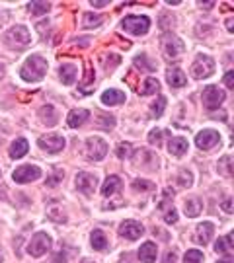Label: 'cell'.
I'll use <instances>...</instances> for the list:
<instances>
[{
    "mask_svg": "<svg viewBox=\"0 0 234 263\" xmlns=\"http://www.w3.org/2000/svg\"><path fill=\"white\" fill-rule=\"evenodd\" d=\"M37 144H39L41 150H47L51 154H57V152H61L65 148V139L61 135H45V137H41V139L37 140Z\"/></svg>",
    "mask_w": 234,
    "mask_h": 263,
    "instance_id": "cell-11",
    "label": "cell"
},
{
    "mask_svg": "<svg viewBox=\"0 0 234 263\" xmlns=\"http://www.w3.org/2000/svg\"><path fill=\"white\" fill-rule=\"evenodd\" d=\"M51 263H67V255L63 253V251H59V253H55Z\"/></svg>",
    "mask_w": 234,
    "mask_h": 263,
    "instance_id": "cell-46",
    "label": "cell"
},
{
    "mask_svg": "<svg viewBox=\"0 0 234 263\" xmlns=\"http://www.w3.org/2000/svg\"><path fill=\"white\" fill-rule=\"evenodd\" d=\"M176 261H178V251H176V249H170V251L164 255L162 263H176Z\"/></svg>",
    "mask_w": 234,
    "mask_h": 263,
    "instance_id": "cell-44",
    "label": "cell"
},
{
    "mask_svg": "<svg viewBox=\"0 0 234 263\" xmlns=\"http://www.w3.org/2000/svg\"><path fill=\"white\" fill-rule=\"evenodd\" d=\"M59 76H61V82H63V84L71 86V84H74V82H76L78 69H76L74 65H63V67L59 69Z\"/></svg>",
    "mask_w": 234,
    "mask_h": 263,
    "instance_id": "cell-19",
    "label": "cell"
},
{
    "mask_svg": "<svg viewBox=\"0 0 234 263\" xmlns=\"http://www.w3.org/2000/svg\"><path fill=\"white\" fill-rule=\"evenodd\" d=\"M74 181H76L78 191H82L84 195H92L96 191V185H98V177L94 174H88V172H80Z\"/></svg>",
    "mask_w": 234,
    "mask_h": 263,
    "instance_id": "cell-13",
    "label": "cell"
},
{
    "mask_svg": "<svg viewBox=\"0 0 234 263\" xmlns=\"http://www.w3.org/2000/svg\"><path fill=\"white\" fill-rule=\"evenodd\" d=\"M218 172L224 177H232V156H222L218 160Z\"/></svg>",
    "mask_w": 234,
    "mask_h": 263,
    "instance_id": "cell-29",
    "label": "cell"
},
{
    "mask_svg": "<svg viewBox=\"0 0 234 263\" xmlns=\"http://www.w3.org/2000/svg\"><path fill=\"white\" fill-rule=\"evenodd\" d=\"M135 65H137L139 69L148 70V72H154V70H156V65H154V63H150V59H148L144 53H141V55H137V57H135Z\"/></svg>",
    "mask_w": 234,
    "mask_h": 263,
    "instance_id": "cell-30",
    "label": "cell"
},
{
    "mask_svg": "<svg viewBox=\"0 0 234 263\" xmlns=\"http://www.w3.org/2000/svg\"><path fill=\"white\" fill-rule=\"evenodd\" d=\"M123 102H125V94L119 92V90H115V88L106 90V92L102 94V104L106 105H117V104H123Z\"/></svg>",
    "mask_w": 234,
    "mask_h": 263,
    "instance_id": "cell-20",
    "label": "cell"
},
{
    "mask_svg": "<svg viewBox=\"0 0 234 263\" xmlns=\"http://www.w3.org/2000/svg\"><path fill=\"white\" fill-rule=\"evenodd\" d=\"M30 41H32V35L24 26H16L4 34V43L12 49H26L30 45Z\"/></svg>",
    "mask_w": 234,
    "mask_h": 263,
    "instance_id": "cell-2",
    "label": "cell"
},
{
    "mask_svg": "<svg viewBox=\"0 0 234 263\" xmlns=\"http://www.w3.org/2000/svg\"><path fill=\"white\" fill-rule=\"evenodd\" d=\"M86 154L94 162L104 160L106 154H108V142L104 139H100V137H90L86 140Z\"/></svg>",
    "mask_w": 234,
    "mask_h": 263,
    "instance_id": "cell-7",
    "label": "cell"
},
{
    "mask_svg": "<svg viewBox=\"0 0 234 263\" xmlns=\"http://www.w3.org/2000/svg\"><path fill=\"white\" fill-rule=\"evenodd\" d=\"M226 28H228V32H234V20L232 18H228V20H226Z\"/></svg>",
    "mask_w": 234,
    "mask_h": 263,
    "instance_id": "cell-48",
    "label": "cell"
},
{
    "mask_svg": "<svg viewBox=\"0 0 234 263\" xmlns=\"http://www.w3.org/2000/svg\"><path fill=\"white\" fill-rule=\"evenodd\" d=\"M148 142L160 146V144H162V131H158V129H156V131H150V133H148Z\"/></svg>",
    "mask_w": 234,
    "mask_h": 263,
    "instance_id": "cell-41",
    "label": "cell"
},
{
    "mask_svg": "<svg viewBox=\"0 0 234 263\" xmlns=\"http://www.w3.org/2000/svg\"><path fill=\"white\" fill-rule=\"evenodd\" d=\"M4 22H6V14H4V12H0V26H2Z\"/></svg>",
    "mask_w": 234,
    "mask_h": 263,
    "instance_id": "cell-51",
    "label": "cell"
},
{
    "mask_svg": "<svg viewBox=\"0 0 234 263\" xmlns=\"http://www.w3.org/2000/svg\"><path fill=\"white\" fill-rule=\"evenodd\" d=\"M183 210H185V214L187 216H199V212L203 210V205H201V201L199 199H187L185 201V205H183Z\"/></svg>",
    "mask_w": 234,
    "mask_h": 263,
    "instance_id": "cell-27",
    "label": "cell"
},
{
    "mask_svg": "<svg viewBox=\"0 0 234 263\" xmlns=\"http://www.w3.org/2000/svg\"><path fill=\"white\" fill-rule=\"evenodd\" d=\"M131 150H133V148H131V144H129V142H121V144L117 146L115 154H117L119 158H129L131 156Z\"/></svg>",
    "mask_w": 234,
    "mask_h": 263,
    "instance_id": "cell-40",
    "label": "cell"
},
{
    "mask_svg": "<svg viewBox=\"0 0 234 263\" xmlns=\"http://www.w3.org/2000/svg\"><path fill=\"white\" fill-rule=\"evenodd\" d=\"M121 189V177L119 175H109L108 179L102 185V195L104 197H111L113 193H117Z\"/></svg>",
    "mask_w": 234,
    "mask_h": 263,
    "instance_id": "cell-21",
    "label": "cell"
},
{
    "mask_svg": "<svg viewBox=\"0 0 234 263\" xmlns=\"http://www.w3.org/2000/svg\"><path fill=\"white\" fill-rule=\"evenodd\" d=\"M28 150H30V144H28V140L26 139H16L12 142V146H10V156L12 158H22L28 154Z\"/></svg>",
    "mask_w": 234,
    "mask_h": 263,
    "instance_id": "cell-25",
    "label": "cell"
},
{
    "mask_svg": "<svg viewBox=\"0 0 234 263\" xmlns=\"http://www.w3.org/2000/svg\"><path fill=\"white\" fill-rule=\"evenodd\" d=\"M133 158V164L137 166V168H143L146 172H156V168H158V158L156 154H152L150 150H146V148H139L135 154H131Z\"/></svg>",
    "mask_w": 234,
    "mask_h": 263,
    "instance_id": "cell-5",
    "label": "cell"
},
{
    "mask_svg": "<svg viewBox=\"0 0 234 263\" xmlns=\"http://www.w3.org/2000/svg\"><path fill=\"white\" fill-rule=\"evenodd\" d=\"M28 8H30V12H32L34 16H43V14L49 12L51 4H49V2H32Z\"/></svg>",
    "mask_w": 234,
    "mask_h": 263,
    "instance_id": "cell-31",
    "label": "cell"
},
{
    "mask_svg": "<svg viewBox=\"0 0 234 263\" xmlns=\"http://www.w3.org/2000/svg\"><path fill=\"white\" fill-rule=\"evenodd\" d=\"M215 251L216 253H222V255H232L234 251V236L232 234H226V236H222V238H218L215 244Z\"/></svg>",
    "mask_w": 234,
    "mask_h": 263,
    "instance_id": "cell-17",
    "label": "cell"
},
{
    "mask_svg": "<svg viewBox=\"0 0 234 263\" xmlns=\"http://www.w3.org/2000/svg\"><path fill=\"white\" fill-rule=\"evenodd\" d=\"M183 263H203V253L199 249H189L183 257Z\"/></svg>",
    "mask_w": 234,
    "mask_h": 263,
    "instance_id": "cell-37",
    "label": "cell"
},
{
    "mask_svg": "<svg viewBox=\"0 0 234 263\" xmlns=\"http://www.w3.org/2000/svg\"><path fill=\"white\" fill-rule=\"evenodd\" d=\"M224 84H226V88H230V90L234 88V72L232 70H228V72L224 74Z\"/></svg>",
    "mask_w": 234,
    "mask_h": 263,
    "instance_id": "cell-45",
    "label": "cell"
},
{
    "mask_svg": "<svg viewBox=\"0 0 234 263\" xmlns=\"http://www.w3.org/2000/svg\"><path fill=\"white\" fill-rule=\"evenodd\" d=\"M51 236L45 234V232H37L36 236L32 238V242L28 244V253L34 255V257H41L45 255L49 249H51Z\"/></svg>",
    "mask_w": 234,
    "mask_h": 263,
    "instance_id": "cell-4",
    "label": "cell"
},
{
    "mask_svg": "<svg viewBox=\"0 0 234 263\" xmlns=\"http://www.w3.org/2000/svg\"><path fill=\"white\" fill-rule=\"evenodd\" d=\"M150 107H152V109H150V115H152V117H160L164 113V107H166V98H164V96H158L156 102L150 105Z\"/></svg>",
    "mask_w": 234,
    "mask_h": 263,
    "instance_id": "cell-35",
    "label": "cell"
},
{
    "mask_svg": "<svg viewBox=\"0 0 234 263\" xmlns=\"http://www.w3.org/2000/svg\"><path fill=\"white\" fill-rule=\"evenodd\" d=\"M191 183H193V175H191V172L180 170V174H178V185H180V187H189Z\"/></svg>",
    "mask_w": 234,
    "mask_h": 263,
    "instance_id": "cell-36",
    "label": "cell"
},
{
    "mask_svg": "<svg viewBox=\"0 0 234 263\" xmlns=\"http://www.w3.org/2000/svg\"><path fill=\"white\" fill-rule=\"evenodd\" d=\"M98 127L100 129H106V131H111L115 127V117L113 115H108V113H100L98 115Z\"/></svg>",
    "mask_w": 234,
    "mask_h": 263,
    "instance_id": "cell-32",
    "label": "cell"
},
{
    "mask_svg": "<svg viewBox=\"0 0 234 263\" xmlns=\"http://www.w3.org/2000/svg\"><path fill=\"white\" fill-rule=\"evenodd\" d=\"M168 150H170V154H174V156H183L185 152H187V140L181 139V137H174V139L170 140V144H168Z\"/></svg>",
    "mask_w": 234,
    "mask_h": 263,
    "instance_id": "cell-24",
    "label": "cell"
},
{
    "mask_svg": "<svg viewBox=\"0 0 234 263\" xmlns=\"http://www.w3.org/2000/svg\"><path fill=\"white\" fill-rule=\"evenodd\" d=\"M45 72H47V61L39 55H32L20 69V76L26 82H39L45 76Z\"/></svg>",
    "mask_w": 234,
    "mask_h": 263,
    "instance_id": "cell-1",
    "label": "cell"
},
{
    "mask_svg": "<svg viewBox=\"0 0 234 263\" xmlns=\"http://www.w3.org/2000/svg\"><path fill=\"white\" fill-rule=\"evenodd\" d=\"M39 119L51 127V125L59 121V113H57V109L53 105H43V107H39Z\"/></svg>",
    "mask_w": 234,
    "mask_h": 263,
    "instance_id": "cell-23",
    "label": "cell"
},
{
    "mask_svg": "<svg viewBox=\"0 0 234 263\" xmlns=\"http://www.w3.org/2000/svg\"><path fill=\"white\" fill-rule=\"evenodd\" d=\"M150 28V20L146 16H127L121 22V30L129 35H144Z\"/></svg>",
    "mask_w": 234,
    "mask_h": 263,
    "instance_id": "cell-3",
    "label": "cell"
},
{
    "mask_svg": "<svg viewBox=\"0 0 234 263\" xmlns=\"http://www.w3.org/2000/svg\"><path fill=\"white\" fill-rule=\"evenodd\" d=\"M152 189H154V183L148 181V179H135V181H133V191L146 193V191H152Z\"/></svg>",
    "mask_w": 234,
    "mask_h": 263,
    "instance_id": "cell-33",
    "label": "cell"
},
{
    "mask_svg": "<svg viewBox=\"0 0 234 263\" xmlns=\"http://www.w3.org/2000/svg\"><path fill=\"white\" fill-rule=\"evenodd\" d=\"M63 177H65V172H63V170H55L53 174L47 177L45 185H49V187H55V185H57V183H59V181H61Z\"/></svg>",
    "mask_w": 234,
    "mask_h": 263,
    "instance_id": "cell-38",
    "label": "cell"
},
{
    "mask_svg": "<svg viewBox=\"0 0 234 263\" xmlns=\"http://www.w3.org/2000/svg\"><path fill=\"white\" fill-rule=\"evenodd\" d=\"M119 234L127 238V240H139L144 234V228L141 222L137 220H125L121 226H119Z\"/></svg>",
    "mask_w": 234,
    "mask_h": 263,
    "instance_id": "cell-14",
    "label": "cell"
},
{
    "mask_svg": "<svg viewBox=\"0 0 234 263\" xmlns=\"http://www.w3.org/2000/svg\"><path fill=\"white\" fill-rule=\"evenodd\" d=\"M201 98H203V105H205L209 111H213V109H216L218 105L226 100V94L218 86H207L203 90V96H201Z\"/></svg>",
    "mask_w": 234,
    "mask_h": 263,
    "instance_id": "cell-8",
    "label": "cell"
},
{
    "mask_svg": "<svg viewBox=\"0 0 234 263\" xmlns=\"http://www.w3.org/2000/svg\"><path fill=\"white\" fill-rule=\"evenodd\" d=\"M162 49L166 57L178 59V57L183 55V51H185V45H183V41H181L180 37H176V35L172 34H166L162 37Z\"/></svg>",
    "mask_w": 234,
    "mask_h": 263,
    "instance_id": "cell-9",
    "label": "cell"
},
{
    "mask_svg": "<svg viewBox=\"0 0 234 263\" xmlns=\"http://www.w3.org/2000/svg\"><path fill=\"white\" fill-rule=\"evenodd\" d=\"M158 90H160V82H158L156 78H146L139 94H143V96H150V94H156Z\"/></svg>",
    "mask_w": 234,
    "mask_h": 263,
    "instance_id": "cell-28",
    "label": "cell"
},
{
    "mask_svg": "<svg viewBox=\"0 0 234 263\" xmlns=\"http://www.w3.org/2000/svg\"><path fill=\"white\" fill-rule=\"evenodd\" d=\"M90 242H92V247L98 249V251H102V249L108 247V238H106V234H104L102 230H94V232H92Z\"/></svg>",
    "mask_w": 234,
    "mask_h": 263,
    "instance_id": "cell-26",
    "label": "cell"
},
{
    "mask_svg": "<svg viewBox=\"0 0 234 263\" xmlns=\"http://www.w3.org/2000/svg\"><path fill=\"white\" fill-rule=\"evenodd\" d=\"M218 142H220V135L216 131H213V129L201 131L197 135V139H195V144L201 150H211V148H215Z\"/></svg>",
    "mask_w": 234,
    "mask_h": 263,
    "instance_id": "cell-12",
    "label": "cell"
},
{
    "mask_svg": "<svg viewBox=\"0 0 234 263\" xmlns=\"http://www.w3.org/2000/svg\"><path fill=\"white\" fill-rule=\"evenodd\" d=\"M14 181L18 183H30V181H36L41 177V170L37 166H32V164H26V166H20L16 168V172L12 174Z\"/></svg>",
    "mask_w": 234,
    "mask_h": 263,
    "instance_id": "cell-10",
    "label": "cell"
},
{
    "mask_svg": "<svg viewBox=\"0 0 234 263\" xmlns=\"http://www.w3.org/2000/svg\"><path fill=\"white\" fill-rule=\"evenodd\" d=\"M102 22H104V18L98 16V14H84V22H82V26H84L86 30H90V28H98Z\"/></svg>",
    "mask_w": 234,
    "mask_h": 263,
    "instance_id": "cell-34",
    "label": "cell"
},
{
    "mask_svg": "<svg viewBox=\"0 0 234 263\" xmlns=\"http://www.w3.org/2000/svg\"><path fill=\"white\" fill-rule=\"evenodd\" d=\"M82 263H94V261H90V259H82Z\"/></svg>",
    "mask_w": 234,
    "mask_h": 263,
    "instance_id": "cell-55",
    "label": "cell"
},
{
    "mask_svg": "<svg viewBox=\"0 0 234 263\" xmlns=\"http://www.w3.org/2000/svg\"><path fill=\"white\" fill-rule=\"evenodd\" d=\"M49 218H51V220H57V222H65V220H67L65 212H61V209H59V207L49 209Z\"/></svg>",
    "mask_w": 234,
    "mask_h": 263,
    "instance_id": "cell-42",
    "label": "cell"
},
{
    "mask_svg": "<svg viewBox=\"0 0 234 263\" xmlns=\"http://www.w3.org/2000/svg\"><path fill=\"white\" fill-rule=\"evenodd\" d=\"M213 234H215V226H213L211 222H201V224H197V228H195L193 242L199 245H207L211 242Z\"/></svg>",
    "mask_w": 234,
    "mask_h": 263,
    "instance_id": "cell-15",
    "label": "cell"
},
{
    "mask_svg": "<svg viewBox=\"0 0 234 263\" xmlns=\"http://www.w3.org/2000/svg\"><path fill=\"white\" fill-rule=\"evenodd\" d=\"M88 117H90L88 109H72L69 113V117H67V123H69V127L76 129V127H80V125H84L88 121Z\"/></svg>",
    "mask_w": 234,
    "mask_h": 263,
    "instance_id": "cell-18",
    "label": "cell"
},
{
    "mask_svg": "<svg viewBox=\"0 0 234 263\" xmlns=\"http://www.w3.org/2000/svg\"><path fill=\"white\" fill-rule=\"evenodd\" d=\"M156 255H158V247L152 242H144L139 249V259L143 263H154L156 261Z\"/></svg>",
    "mask_w": 234,
    "mask_h": 263,
    "instance_id": "cell-16",
    "label": "cell"
},
{
    "mask_svg": "<svg viewBox=\"0 0 234 263\" xmlns=\"http://www.w3.org/2000/svg\"><path fill=\"white\" fill-rule=\"evenodd\" d=\"M216 263H234V259L232 257H224V259H218Z\"/></svg>",
    "mask_w": 234,
    "mask_h": 263,
    "instance_id": "cell-49",
    "label": "cell"
},
{
    "mask_svg": "<svg viewBox=\"0 0 234 263\" xmlns=\"http://www.w3.org/2000/svg\"><path fill=\"white\" fill-rule=\"evenodd\" d=\"M4 261V255H2V249H0V263Z\"/></svg>",
    "mask_w": 234,
    "mask_h": 263,
    "instance_id": "cell-54",
    "label": "cell"
},
{
    "mask_svg": "<svg viewBox=\"0 0 234 263\" xmlns=\"http://www.w3.org/2000/svg\"><path fill=\"white\" fill-rule=\"evenodd\" d=\"M4 76V69H2V65H0V78Z\"/></svg>",
    "mask_w": 234,
    "mask_h": 263,
    "instance_id": "cell-53",
    "label": "cell"
},
{
    "mask_svg": "<svg viewBox=\"0 0 234 263\" xmlns=\"http://www.w3.org/2000/svg\"><path fill=\"white\" fill-rule=\"evenodd\" d=\"M215 72V61L207 55H199L195 63L191 65V74L195 78H209Z\"/></svg>",
    "mask_w": 234,
    "mask_h": 263,
    "instance_id": "cell-6",
    "label": "cell"
},
{
    "mask_svg": "<svg viewBox=\"0 0 234 263\" xmlns=\"http://www.w3.org/2000/svg\"><path fill=\"white\" fill-rule=\"evenodd\" d=\"M164 220L168 224H176L178 222V210L174 209V207H168V209L164 210Z\"/></svg>",
    "mask_w": 234,
    "mask_h": 263,
    "instance_id": "cell-39",
    "label": "cell"
},
{
    "mask_svg": "<svg viewBox=\"0 0 234 263\" xmlns=\"http://www.w3.org/2000/svg\"><path fill=\"white\" fill-rule=\"evenodd\" d=\"M220 209L224 210V212H228V214H232L234 212V203H232V197H226L222 203H220Z\"/></svg>",
    "mask_w": 234,
    "mask_h": 263,
    "instance_id": "cell-43",
    "label": "cell"
},
{
    "mask_svg": "<svg viewBox=\"0 0 234 263\" xmlns=\"http://www.w3.org/2000/svg\"><path fill=\"white\" fill-rule=\"evenodd\" d=\"M199 6H201V8H213V2H205V4H203V2H201V4H199Z\"/></svg>",
    "mask_w": 234,
    "mask_h": 263,
    "instance_id": "cell-50",
    "label": "cell"
},
{
    "mask_svg": "<svg viewBox=\"0 0 234 263\" xmlns=\"http://www.w3.org/2000/svg\"><path fill=\"white\" fill-rule=\"evenodd\" d=\"M166 80H168V84H170L172 88H181V86H185L187 76L183 74V70L170 69L168 70V74H166Z\"/></svg>",
    "mask_w": 234,
    "mask_h": 263,
    "instance_id": "cell-22",
    "label": "cell"
},
{
    "mask_svg": "<svg viewBox=\"0 0 234 263\" xmlns=\"http://www.w3.org/2000/svg\"><path fill=\"white\" fill-rule=\"evenodd\" d=\"M6 199V191H0V201H4Z\"/></svg>",
    "mask_w": 234,
    "mask_h": 263,
    "instance_id": "cell-52",
    "label": "cell"
},
{
    "mask_svg": "<svg viewBox=\"0 0 234 263\" xmlns=\"http://www.w3.org/2000/svg\"><path fill=\"white\" fill-rule=\"evenodd\" d=\"M109 2H94V0H92V6H94V8H104V6H108Z\"/></svg>",
    "mask_w": 234,
    "mask_h": 263,
    "instance_id": "cell-47",
    "label": "cell"
}]
</instances>
